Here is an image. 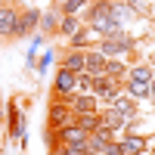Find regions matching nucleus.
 Returning a JSON list of instances; mask_svg holds the SVG:
<instances>
[{
	"mask_svg": "<svg viewBox=\"0 0 155 155\" xmlns=\"http://www.w3.org/2000/svg\"><path fill=\"white\" fill-rule=\"evenodd\" d=\"M90 25H93V31H99V34H109L112 28H118V25L112 22V3H96V9L90 12Z\"/></svg>",
	"mask_w": 155,
	"mask_h": 155,
	"instance_id": "obj_1",
	"label": "nucleus"
},
{
	"mask_svg": "<svg viewBox=\"0 0 155 155\" xmlns=\"http://www.w3.org/2000/svg\"><path fill=\"white\" fill-rule=\"evenodd\" d=\"M130 93L134 96H149L152 93V71L149 68H134L130 71Z\"/></svg>",
	"mask_w": 155,
	"mask_h": 155,
	"instance_id": "obj_2",
	"label": "nucleus"
},
{
	"mask_svg": "<svg viewBox=\"0 0 155 155\" xmlns=\"http://www.w3.org/2000/svg\"><path fill=\"white\" fill-rule=\"evenodd\" d=\"M59 137L65 146H87V130H81L78 124H65L59 127Z\"/></svg>",
	"mask_w": 155,
	"mask_h": 155,
	"instance_id": "obj_3",
	"label": "nucleus"
},
{
	"mask_svg": "<svg viewBox=\"0 0 155 155\" xmlns=\"http://www.w3.org/2000/svg\"><path fill=\"white\" fill-rule=\"evenodd\" d=\"M115 87H118V81H112L106 74H93V84H90L96 96H106V99H115Z\"/></svg>",
	"mask_w": 155,
	"mask_h": 155,
	"instance_id": "obj_4",
	"label": "nucleus"
},
{
	"mask_svg": "<svg viewBox=\"0 0 155 155\" xmlns=\"http://www.w3.org/2000/svg\"><path fill=\"white\" fill-rule=\"evenodd\" d=\"M74 84H78V74H74V71H68V68H59V71H56V93H59V96L71 93Z\"/></svg>",
	"mask_w": 155,
	"mask_h": 155,
	"instance_id": "obj_5",
	"label": "nucleus"
},
{
	"mask_svg": "<svg viewBox=\"0 0 155 155\" xmlns=\"http://www.w3.org/2000/svg\"><path fill=\"white\" fill-rule=\"evenodd\" d=\"M37 22H41V12L37 9H28V12H22V16H16V34H28Z\"/></svg>",
	"mask_w": 155,
	"mask_h": 155,
	"instance_id": "obj_6",
	"label": "nucleus"
},
{
	"mask_svg": "<svg viewBox=\"0 0 155 155\" xmlns=\"http://www.w3.org/2000/svg\"><path fill=\"white\" fill-rule=\"evenodd\" d=\"M9 34H16V12L3 6L0 9V37H9Z\"/></svg>",
	"mask_w": 155,
	"mask_h": 155,
	"instance_id": "obj_7",
	"label": "nucleus"
},
{
	"mask_svg": "<svg viewBox=\"0 0 155 155\" xmlns=\"http://www.w3.org/2000/svg\"><path fill=\"white\" fill-rule=\"evenodd\" d=\"M102 65H106L102 53H84V71L87 74H102Z\"/></svg>",
	"mask_w": 155,
	"mask_h": 155,
	"instance_id": "obj_8",
	"label": "nucleus"
},
{
	"mask_svg": "<svg viewBox=\"0 0 155 155\" xmlns=\"http://www.w3.org/2000/svg\"><path fill=\"white\" fill-rule=\"evenodd\" d=\"M50 121H53V127H65L68 124V106H65V102H53V109H50Z\"/></svg>",
	"mask_w": 155,
	"mask_h": 155,
	"instance_id": "obj_9",
	"label": "nucleus"
},
{
	"mask_svg": "<svg viewBox=\"0 0 155 155\" xmlns=\"http://www.w3.org/2000/svg\"><path fill=\"white\" fill-rule=\"evenodd\" d=\"M118 146H121L124 155H143V149H146V143H143L140 137H124Z\"/></svg>",
	"mask_w": 155,
	"mask_h": 155,
	"instance_id": "obj_10",
	"label": "nucleus"
},
{
	"mask_svg": "<svg viewBox=\"0 0 155 155\" xmlns=\"http://www.w3.org/2000/svg\"><path fill=\"white\" fill-rule=\"evenodd\" d=\"M99 124H102V127H109V130H121V127H124V118H121L118 112H112V109H109V112L99 118Z\"/></svg>",
	"mask_w": 155,
	"mask_h": 155,
	"instance_id": "obj_11",
	"label": "nucleus"
},
{
	"mask_svg": "<svg viewBox=\"0 0 155 155\" xmlns=\"http://www.w3.org/2000/svg\"><path fill=\"white\" fill-rule=\"evenodd\" d=\"M112 112H118L121 118L127 121V118L134 115V102H130V99H118V96H115V99H112Z\"/></svg>",
	"mask_w": 155,
	"mask_h": 155,
	"instance_id": "obj_12",
	"label": "nucleus"
},
{
	"mask_svg": "<svg viewBox=\"0 0 155 155\" xmlns=\"http://www.w3.org/2000/svg\"><path fill=\"white\" fill-rule=\"evenodd\" d=\"M71 109L81 112V115H84V112H96V99H90V96H74V99H71Z\"/></svg>",
	"mask_w": 155,
	"mask_h": 155,
	"instance_id": "obj_13",
	"label": "nucleus"
},
{
	"mask_svg": "<svg viewBox=\"0 0 155 155\" xmlns=\"http://www.w3.org/2000/svg\"><path fill=\"white\" fill-rule=\"evenodd\" d=\"M78 127H81V130H87V134L96 130V127H99V115H96V112H84L81 121H78Z\"/></svg>",
	"mask_w": 155,
	"mask_h": 155,
	"instance_id": "obj_14",
	"label": "nucleus"
},
{
	"mask_svg": "<svg viewBox=\"0 0 155 155\" xmlns=\"http://www.w3.org/2000/svg\"><path fill=\"white\" fill-rule=\"evenodd\" d=\"M62 68H68V71H74V74H81L84 71V53H71L68 59H65V65Z\"/></svg>",
	"mask_w": 155,
	"mask_h": 155,
	"instance_id": "obj_15",
	"label": "nucleus"
},
{
	"mask_svg": "<svg viewBox=\"0 0 155 155\" xmlns=\"http://www.w3.org/2000/svg\"><path fill=\"white\" fill-rule=\"evenodd\" d=\"M102 71H106V78H121L124 74V62H106V65H102Z\"/></svg>",
	"mask_w": 155,
	"mask_h": 155,
	"instance_id": "obj_16",
	"label": "nucleus"
},
{
	"mask_svg": "<svg viewBox=\"0 0 155 155\" xmlns=\"http://www.w3.org/2000/svg\"><path fill=\"white\" fill-rule=\"evenodd\" d=\"M22 127H25V118H22L16 109H12V137H16V140H22V134H25Z\"/></svg>",
	"mask_w": 155,
	"mask_h": 155,
	"instance_id": "obj_17",
	"label": "nucleus"
},
{
	"mask_svg": "<svg viewBox=\"0 0 155 155\" xmlns=\"http://www.w3.org/2000/svg\"><path fill=\"white\" fill-rule=\"evenodd\" d=\"M59 31L71 37V34L78 31V22H74V16H65V19H62V25H59Z\"/></svg>",
	"mask_w": 155,
	"mask_h": 155,
	"instance_id": "obj_18",
	"label": "nucleus"
},
{
	"mask_svg": "<svg viewBox=\"0 0 155 155\" xmlns=\"http://www.w3.org/2000/svg\"><path fill=\"white\" fill-rule=\"evenodd\" d=\"M56 155H90L87 146H65V149H59Z\"/></svg>",
	"mask_w": 155,
	"mask_h": 155,
	"instance_id": "obj_19",
	"label": "nucleus"
},
{
	"mask_svg": "<svg viewBox=\"0 0 155 155\" xmlns=\"http://www.w3.org/2000/svg\"><path fill=\"white\" fill-rule=\"evenodd\" d=\"M84 3H87V0H68V3H65V12L71 16V12H78V9H81Z\"/></svg>",
	"mask_w": 155,
	"mask_h": 155,
	"instance_id": "obj_20",
	"label": "nucleus"
},
{
	"mask_svg": "<svg viewBox=\"0 0 155 155\" xmlns=\"http://www.w3.org/2000/svg\"><path fill=\"white\" fill-rule=\"evenodd\" d=\"M71 44H74V47H84V44H87V34L74 31V34H71Z\"/></svg>",
	"mask_w": 155,
	"mask_h": 155,
	"instance_id": "obj_21",
	"label": "nucleus"
},
{
	"mask_svg": "<svg viewBox=\"0 0 155 155\" xmlns=\"http://www.w3.org/2000/svg\"><path fill=\"white\" fill-rule=\"evenodd\" d=\"M102 152H106V155H124L118 143H109V146H106V149H102Z\"/></svg>",
	"mask_w": 155,
	"mask_h": 155,
	"instance_id": "obj_22",
	"label": "nucleus"
},
{
	"mask_svg": "<svg viewBox=\"0 0 155 155\" xmlns=\"http://www.w3.org/2000/svg\"><path fill=\"white\" fill-rule=\"evenodd\" d=\"M41 22H44V28H56V19H53V16H44Z\"/></svg>",
	"mask_w": 155,
	"mask_h": 155,
	"instance_id": "obj_23",
	"label": "nucleus"
}]
</instances>
